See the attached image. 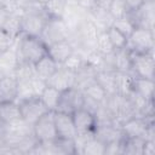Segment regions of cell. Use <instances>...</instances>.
<instances>
[{
	"label": "cell",
	"instance_id": "1",
	"mask_svg": "<svg viewBox=\"0 0 155 155\" xmlns=\"http://www.w3.org/2000/svg\"><path fill=\"white\" fill-rule=\"evenodd\" d=\"M15 47L19 63L25 62L34 64L47 54V45L40 36L21 34L15 40Z\"/></svg>",
	"mask_w": 155,
	"mask_h": 155
},
{
	"label": "cell",
	"instance_id": "2",
	"mask_svg": "<svg viewBox=\"0 0 155 155\" xmlns=\"http://www.w3.org/2000/svg\"><path fill=\"white\" fill-rule=\"evenodd\" d=\"M47 16L42 5L34 2L30 6L21 10V33L27 35L40 36Z\"/></svg>",
	"mask_w": 155,
	"mask_h": 155
},
{
	"label": "cell",
	"instance_id": "3",
	"mask_svg": "<svg viewBox=\"0 0 155 155\" xmlns=\"http://www.w3.org/2000/svg\"><path fill=\"white\" fill-rule=\"evenodd\" d=\"M126 48L136 53L154 51V30L137 25L127 40Z\"/></svg>",
	"mask_w": 155,
	"mask_h": 155
},
{
	"label": "cell",
	"instance_id": "4",
	"mask_svg": "<svg viewBox=\"0 0 155 155\" xmlns=\"http://www.w3.org/2000/svg\"><path fill=\"white\" fill-rule=\"evenodd\" d=\"M131 74L134 78L153 79L155 78V58L154 51L147 53L131 52Z\"/></svg>",
	"mask_w": 155,
	"mask_h": 155
},
{
	"label": "cell",
	"instance_id": "5",
	"mask_svg": "<svg viewBox=\"0 0 155 155\" xmlns=\"http://www.w3.org/2000/svg\"><path fill=\"white\" fill-rule=\"evenodd\" d=\"M33 134L39 143H51L58 138L53 120V111L46 113L33 124Z\"/></svg>",
	"mask_w": 155,
	"mask_h": 155
},
{
	"label": "cell",
	"instance_id": "6",
	"mask_svg": "<svg viewBox=\"0 0 155 155\" xmlns=\"http://www.w3.org/2000/svg\"><path fill=\"white\" fill-rule=\"evenodd\" d=\"M42 41L48 46L53 42L69 38V30L62 18H47L40 34Z\"/></svg>",
	"mask_w": 155,
	"mask_h": 155
},
{
	"label": "cell",
	"instance_id": "7",
	"mask_svg": "<svg viewBox=\"0 0 155 155\" xmlns=\"http://www.w3.org/2000/svg\"><path fill=\"white\" fill-rule=\"evenodd\" d=\"M17 103L19 105L22 119L24 121H27L28 124H30V125H33L42 115L48 113L47 108L44 105V103L41 102L40 97H38V96H33V97L18 101Z\"/></svg>",
	"mask_w": 155,
	"mask_h": 155
},
{
	"label": "cell",
	"instance_id": "8",
	"mask_svg": "<svg viewBox=\"0 0 155 155\" xmlns=\"http://www.w3.org/2000/svg\"><path fill=\"white\" fill-rule=\"evenodd\" d=\"M82 101H84V93L78 87H70L68 90H64L61 93V98L56 111L73 114L76 109L82 107Z\"/></svg>",
	"mask_w": 155,
	"mask_h": 155
},
{
	"label": "cell",
	"instance_id": "9",
	"mask_svg": "<svg viewBox=\"0 0 155 155\" xmlns=\"http://www.w3.org/2000/svg\"><path fill=\"white\" fill-rule=\"evenodd\" d=\"M154 122V117L147 119L139 115H134L120 125L124 137H139L145 139V133L149 124Z\"/></svg>",
	"mask_w": 155,
	"mask_h": 155
},
{
	"label": "cell",
	"instance_id": "10",
	"mask_svg": "<svg viewBox=\"0 0 155 155\" xmlns=\"http://www.w3.org/2000/svg\"><path fill=\"white\" fill-rule=\"evenodd\" d=\"M134 22L136 27H144L148 29L154 30V23H155V1H148L143 2V5L134 12L127 13Z\"/></svg>",
	"mask_w": 155,
	"mask_h": 155
},
{
	"label": "cell",
	"instance_id": "11",
	"mask_svg": "<svg viewBox=\"0 0 155 155\" xmlns=\"http://www.w3.org/2000/svg\"><path fill=\"white\" fill-rule=\"evenodd\" d=\"M53 120L56 126L57 137L62 139H74L76 136V128L73 121L71 114L53 111Z\"/></svg>",
	"mask_w": 155,
	"mask_h": 155
},
{
	"label": "cell",
	"instance_id": "12",
	"mask_svg": "<svg viewBox=\"0 0 155 155\" xmlns=\"http://www.w3.org/2000/svg\"><path fill=\"white\" fill-rule=\"evenodd\" d=\"M75 84H76L75 73L63 68L62 65H59V68L56 70V73L46 81V85L52 86L59 91H64L70 87H75Z\"/></svg>",
	"mask_w": 155,
	"mask_h": 155
},
{
	"label": "cell",
	"instance_id": "13",
	"mask_svg": "<svg viewBox=\"0 0 155 155\" xmlns=\"http://www.w3.org/2000/svg\"><path fill=\"white\" fill-rule=\"evenodd\" d=\"M74 51H75V48H74L73 44L68 39H64V40L53 42V44H51V45L47 46V54L54 62H57L59 65H62L65 62V59Z\"/></svg>",
	"mask_w": 155,
	"mask_h": 155
},
{
	"label": "cell",
	"instance_id": "14",
	"mask_svg": "<svg viewBox=\"0 0 155 155\" xmlns=\"http://www.w3.org/2000/svg\"><path fill=\"white\" fill-rule=\"evenodd\" d=\"M73 121L76 128V133H85V132H93L96 128V119L94 115L90 111L85 110L84 108L76 109L73 114Z\"/></svg>",
	"mask_w": 155,
	"mask_h": 155
},
{
	"label": "cell",
	"instance_id": "15",
	"mask_svg": "<svg viewBox=\"0 0 155 155\" xmlns=\"http://www.w3.org/2000/svg\"><path fill=\"white\" fill-rule=\"evenodd\" d=\"M93 136L96 138H98L99 140H102L104 144L121 140L124 138L121 127H120V125H116V124L96 126V128L93 131Z\"/></svg>",
	"mask_w": 155,
	"mask_h": 155
},
{
	"label": "cell",
	"instance_id": "16",
	"mask_svg": "<svg viewBox=\"0 0 155 155\" xmlns=\"http://www.w3.org/2000/svg\"><path fill=\"white\" fill-rule=\"evenodd\" d=\"M18 93V82L12 75H4L0 79V104L16 102Z\"/></svg>",
	"mask_w": 155,
	"mask_h": 155
},
{
	"label": "cell",
	"instance_id": "17",
	"mask_svg": "<svg viewBox=\"0 0 155 155\" xmlns=\"http://www.w3.org/2000/svg\"><path fill=\"white\" fill-rule=\"evenodd\" d=\"M19 64L17 51L15 47V44L8 50L0 53V71L2 75H12L15 74V70L17 69Z\"/></svg>",
	"mask_w": 155,
	"mask_h": 155
},
{
	"label": "cell",
	"instance_id": "18",
	"mask_svg": "<svg viewBox=\"0 0 155 155\" xmlns=\"http://www.w3.org/2000/svg\"><path fill=\"white\" fill-rule=\"evenodd\" d=\"M59 68V64L57 62H54L48 54L44 56L42 58H40L36 63H34V70H35V75L40 79H42L44 81H47L54 73L56 70Z\"/></svg>",
	"mask_w": 155,
	"mask_h": 155
},
{
	"label": "cell",
	"instance_id": "19",
	"mask_svg": "<svg viewBox=\"0 0 155 155\" xmlns=\"http://www.w3.org/2000/svg\"><path fill=\"white\" fill-rule=\"evenodd\" d=\"M154 88L155 82L153 79H144V78H134L132 81V91L140 96L142 98L150 101L154 99Z\"/></svg>",
	"mask_w": 155,
	"mask_h": 155
},
{
	"label": "cell",
	"instance_id": "20",
	"mask_svg": "<svg viewBox=\"0 0 155 155\" xmlns=\"http://www.w3.org/2000/svg\"><path fill=\"white\" fill-rule=\"evenodd\" d=\"M21 119V110L17 102H7L0 104V122L2 125L12 124Z\"/></svg>",
	"mask_w": 155,
	"mask_h": 155
},
{
	"label": "cell",
	"instance_id": "21",
	"mask_svg": "<svg viewBox=\"0 0 155 155\" xmlns=\"http://www.w3.org/2000/svg\"><path fill=\"white\" fill-rule=\"evenodd\" d=\"M94 80L98 85L103 87L107 94L116 93V85H115V71L113 70H98L94 75Z\"/></svg>",
	"mask_w": 155,
	"mask_h": 155
},
{
	"label": "cell",
	"instance_id": "22",
	"mask_svg": "<svg viewBox=\"0 0 155 155\" xmlns=\"http://www.w3.org/2000/svg\"><path fill=\"white\" fill-rule=\"evenodd\" d=\"M113 59L115 71H124L131 74V53L127 48L114 50Z\"/></svg>",
	"mask_w": 155,
	"mask_h": 155
},
{
	"label": "cell",
	"instance_id": "23",
	"mask_svg": "<svg viewBox=\"0 0 155 155\" xmlns=\"http://www.w3.org/2000/svg\"><path fill=\"white\" fill-rule=\"evenodd\" d=\"M61 93H62V91L46 85V87L44 88V91L40 94V99L44 103V105L47 108L48 111H56L59 98H61Z\"/></svg>",
	"mask_w": 155,
	"mask_h": 155
},
{
	"label": "cell",
	"instance_id": "24",
	"mask_svg": "<svg viewBox=\"0 0 155 155\" xmlns=\"http://www.w3.org/2000/svg\"><path fill=\"white\" fill-rule=\"evenodd\" d=\"M132 81H133L132 74L124 71H115L116 93L122 96H128L132 91Z\"/></svg>",
	"mask_w": 155,
	"mask_h": 155
},
{
	"label": "cell",
	"instance_id": "25",
	"mask_svg": "<svg viewBox=\"0 0 155 155\" xmlns=\"http://www.w3.org/2000/svg\"><path fill=\"white\" fill-rule=\"evenodd\" d=\"M144 138L139 137H124L122 139V154L124 155H142Z\"/></svg>",
	"mask_w": 155,
	"mask_h": 155
},
{
	"label": "cell",
	"instance_id": "26",
	"mask_svg": "<svg viewBox=\"0 0 155 155\" xmlns=\"http://www.w3.org/2000/svg\"><path fill=\"white\" fill-rule=\"evenodd\" d=\"M1 29H4L8 35H11L16 40L22 34L21 33V11L12 12L8 16V18L6 19V22Z\"/></svg>",
	"mask_w": 155,
	"mask_h": 155
},
{
	"label": "cell",
	"instance_id": "27",
	"mask_svg": "<svg viewBox=\"0 0 155 155\" xmlns=\"http://www.w3.org/2000/svg\"><path fill=\"white\" fill-rule=\"evenodd\" d=\"M81 154L82 155H104L105 154V144L102 140H99L98 138H96L94 136H92L84 144Z\"/></svg>",
	"mask_w": 155,
	"mask_h": 155
},
{
	"label": "cell",
	"instance_id": "28",
	"mask_svg": "<svg viewBox=\"0 0 155 155\" xmlns=\"http://www.w3.org/2000/svg\"><path fill=\"white\" fill-rule=\"evenodd\" d=\"M111 27H114L115 29H117L120 33H122V34L128 39L130 35L132 34V31L134 30L136 24H134L133 19H132L128 15H126L125 17L114 19L113 23H111Z\"/></svg>",
	"mask_w": 155,
	"mask_h": 155
},
{
	"label": "cell",
	"instance_id": "29",
	"mask_svg": "<svg viewBox=\"0 0 155 155\" xmlns=\"http://www.w3.org/2000/svg\"><path fill=\"white\" fill-rule=\"evenodd\" d=\"M82 93L88 96V97H91L92 99H94V101H97L99 103H103L105 101L107 96H108L107 92L103 90V87L96 82V80H93L87 86H85L82 88Z\"/></svg>",
	"mask_w": 155,
	"mask_h": 155
},
{
	"label": "cell",
	"instance_id": "30",
	"mask_svg": "<svg viewBox=\"0 0 155 155\" xmlns=\"http://www.w3.org/2000/svg\"><path fill=\"white\" fill-rule=\"evenodd\" d=\"M85 57H84V54L81 53V52H79V51H74L67 59H65V62L62 64V67L63 68H65V69H68V70H71V71H74V73H76L78 70H80L84 65H85Z\"/></svg>",
	"mask_w": 155,
	"mask_h": 155
},
{
	"label": "cell",
	"instance_id": "31",
	"mask_svg": "<svg viewBox=\"0 0 155 155\" xmlns=\"http://www.w3.org/2000/svg\"><path fill=\"white\" fill-rule=\"evenodd\" d=\"M105 30H107V34H108V36H109V40H110V42H111L114 50L126 48V46H127V40H128V39H127L122 33H120L117 29H115V28L111 27V25H110L109 28H107Z\"/></svg>",
	"mask_w": 155,
	"mask_h": 155
},
{
	"label": "cell",
	"instance_id": "32",
	"mask_svg": "<svg viewBox=\"0 0 155 155\" xmlns=\"http://www.w3.org/2000/svg\"><path fill=\"white\" fill-rule=\"evenodd\" d=\"M94 50H97L102 54H109L114 51V47H113V45L109 40L107 30H99V33L97 35V39H96Z\"/></svg>",
	"mask_w": 155,
	"mask_h": 155
},
{
	"label": "cell",
	"instance_id": "33",
	"mask_svg": "<svg viewBox=\"0 0 155 155\" xmlns=\"http://www.w3.org/2000/svg\"><path fill=\"white\" fill-rule=\"evenodd\" d=\"M108 11L114 19L125 17L128 13L127 7L125 5V0H111L108 5Z\"/></svg>",
	"mask_w": 155,
	"mask_h": 155
},
{
	"label": "cell",
	"instance_id": "34",
	"mask_svg": "<svg viewBox=\"0 0 155 155\" xmlns=\"http://www.w3.org/2000/svg\"><path fill=\"white\" fill-rule=\"evenodd\" d=\"M13 44H15V39L11 35H8L4 29L0 28V53L12 47Z\"/></svg>",
	"mask_w": 155,
	"mask_h": 155
},
{
	"label": "cell",
	"instance_id": "35",
	"mask_svg": "<svg viewBox=\"0 0 155 155\" xmlns=\"http://www.w3.org/2000/svg\"><path fill=\"white\" fill-rule=\"evenodd\" d=\"M101 104H102V103H99V102L92 99L91 97L84 94V101H82V107H81V108H84L85 110H87V111H90L91 114L94 115V114L97 113L98 108L101 107Z\"/></svg>",
	"mask_w": 155,
	"mask_h": 155
},
{
	"label": "cell",
	"instance_id": "36",
	"mask_svg": "<svg viewBox=\"0 0 155 155\" xmlns=\"http://www.w3.org/2000/svg\"><path fill=\"white\" fill-rule=\"evenodd\" d=\"M76 4H78V6L80 8H82L87 13H91L98 6V1L97 0H78Z\"/></svg>",
	"mask_w": 155,
	"mask_h": 155
},
{
	"label": "cell",
	"instance_id": "37",
	"mask_svg": "<svg viewBox=\"0 0 155 155\" xmlns=\"http://www.w3.org/2000/svg\"><path fill=\"white\" fill-rule=\"evenodd\" d=\"M155 154V140L145 139L142 149V155H154Z\"/></svg>",
	"mask_w": 155,
	"mask_h": 155
},
{
	"label": "cell",
	"instance_id": "38",
	"mask_svg": "<svg viewBox=\"0 0 155 155\" xmlns=\"http://www.w3.org/2000/svg\"><path fill=\"white\" fill-rule=\"evenodd\" d=\"M143 2H144V0H125V5H126L128 12L137 11L143 5Z\"/></svg>",
	"mask_w": 155,
	"mask_h": 155
},
{
	"label": "cell",
	"instance_id": "39",
	"mask_svg": "<svg viewBox=\"0 0 155 155\" xmlns=\"http://www.w3.org/2000/svg\"><path fill=\"white\" fill-rule=\"evenodd\" d=\"M11 13H12V12H11V11H8L7 8L0 7V28H2V27H4V24H5L6 19L8 18V16H10Z\"/></svg>",
	"mask_w": 155,
	"mask_h": 155
},
{
	"label": "cell",
	"instance_id": "40",
	"mask_svg": "<svg viewBox=\"0 0 155 155\" xmlns=\"http://www.w3.org/2000/svg\"><path fill=\"white\" fill-rule=\"evenodd\" d=\"M48 1H50V0H35V2H38V4H40V5H42V6H44L46 2H48Z\"/></svg>",
	"mask_w": 155,
	"mask_h": 155
},
{
	"label": "cell",
	"instance_id": "41",
	"mask_svg": "<svg viewBox=\"0 0 155 155\" xmlns=\"http://www.w3.org/2000/svg\"><path fill=\"white\" fill-rule=\"evenodd\" d=\"M1 132H2V124L0 122V134H1Z\"/></svg>",
	"mask_w": 155,
	"mask_h": 155
},
{
	"label": "cell",
	"instance_id": "42",
	"mask_svg": "<svg viewBox=\"0 0 155 155\" xmlns=\"http://www.w3.org/2000/svg\"><path fill=\"white\" fill-rule=\"evenodd\" d=\"M148 1H155V0H144V2H148Z\"/></svg>",
	"mask_w": 155,
	"mask_h": 155
},
{
	"label": "cell",
	"instance_id": "43",
	"mask_svg": "<svg viewBox=\"0 0 155 155\" xmlns=\"http://www.w3.org/2000/svg\"><path fill=\"white\" fill-rule=\"evenodd\" d=\"M2 76H4V75H2V73H1V71H0V79H1V78H2Z\"/></svg>",
	"mask_w": 155,
	"mask_h": 155
}]
</instances>
